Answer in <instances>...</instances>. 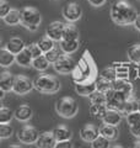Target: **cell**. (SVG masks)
<instances>
[{
	"instance_id": "obj_15",
	"label": "cell",
	"mask_w": 140,
	"mask_h": 148,
	"mask_svg": "<svg viewBox=\"0 0 140 148\" xmlns=\"http://www.w3.org/2000/svg\"><path fill=\"white\" fill-rule=\"evenodd\" d=\"M97 90V84L96 80H88L86 83H81V84H75V91L76 94L81 96H90L92 92H95Z\"/></svg>"
},
{
	"instance_id": "obj_48",
	"label": "cell",
	"mask_w": 140,
	"mask_h": 148,
	"mask_svg": "<svg viewBox=\"0 0 140 148\" xmlns=\"http://www.w3.org/2000/svg\"><path fill=\"white\" fill-rule=\"evenodd\" d=\"M7 148H22V147L18 146V145H11V146H9Z\"/></svg>"
},
{
	"instance_id": "obj_8",
	"label": "cell",
	"mask_w": 140,
	"mask_h": 148,
	"mask_svg": "<svg viewBox=\"0 0 140 148\" xmlns=\"http://www.w3.org/2000/svg\"><path fill=\"white\" fill-rule=\"evenodd\" d=\"M39 138V132L37 128L31 126V125H26L23 126L20 131L17 132V140L23 145H33L37 143Z\"/></svg>"
},
{
	"instance_id": "obj_13",
	"label": "cell",
	"mask_w": 140,
	"mask_h": 148,
	"mask_svg": "<svg viewBox=\"0 0 140 148\" xmlns=\"http://www.w3.org/2000/svg\"><path fill=\"white\" fill-rule=\"evenodd\" d=\"M100 136V128H97L96 126H93L91 123H87L85 126H82L80 130V138L82 141L91 143Z\"/></svg>"
},
{
	"instance_id": "obj_34",
	"label": "cell",
	"mask_w": 140,
	"mask_h": 148,
	"mask_svg": "<svg viewBox=\"0 0 140 148\" xmlns=\"http://www.w3.org/2000/svg\"><path fill=\"white\" fill-rule=\"evenodd\" d=\"M99 77H100V78H103V79H106V80H109V82H112V83H114V82L117 80V73H116L114 67L112 66V67L102 69Z\"/></svg>"
},
{
	"instance_id": "obj_26",
	"label": "cell",
	"mask_w": 140,
	"mask_h": 148,
	"mask_svg": "<svg viewBox=\"0 0 140 148\" xmlns=\"http://www.w3.org/2000/svg\"><path fill=\"white\" fill-rule=\"evenodd\" d=\"M138 99H135V96L134 95H130L128 96V99L127 101H125V104H124V108H123V111H122V114L123 115H128L129 114H133V112H137L138 111Z\"/></svg>"
},
{
	"instance_id": "obj_17",
	"label": "cell",
	"mask_w": 140,
	"mask_h": 148,
	"mask_svg": "<svg viewBox=\"0 0 140 148\" xmlns=\"http://www.w3.org/2000/svg\"><path fill=\"white\" fill-rule=\"evenodd\" d=\"M5 48L9 51V52H11L16 56L26 48V45L23 42V40H21L20 37H12V38H10L6 42Z\"/></svg>"
},
{
	"instance_id": "obj_10",
	"label": "cell",
	"mask_w": 140,
	"mask_h": 148,
	"mask_svg": "<svg viewBox=\"0 0 140 148\" xmlns=\"http://www.w3.org/2000/svg\"><path fill=\"white\" fill-rule=\"evenodd\" d=\"M63 17L68 22H75L81 18L82 15V9L77 3H68L63 8Z\"/></svg>"
},
{
	"instance_id": "obj_38",
	"label": "cell",
	"mask_w": 140,
	"mask_h": 148,
	"mask_svg": "<svg viewBox=\"0 0 140 148\" xmlns=\"http://www.w3.org/2000/svg\"><path fill=\"white\" fill-rule=\"evenodd\" d=\"M14 133V128L12 126L7 123H1V126H0V138H3V140H6V138H10Z\"/></svg>"
},
{
	"instance_id": "obj_39",
	"label": "cell",
	"mask_w": 140,
	"mask_h": 148,
	"mask_svg": "<svg viewBox=\"0 0 140 148\" xmlns=\"http://www.w3.org/2000/svg\"><path fill=\"white\" fill-rule=\"evenodd\" d=\"M26 49L30 52V54L32 56V57H33V59L43 54L42 49L39 48L38 43H30V45H26Z\"/></svg>"
},
{
	"instance_id": "obj_29",
	"label": "cell",
	"mask_w": 140,
	"mask_h": 148,
	"mask_svg": "<svg viewBox=\"0 0 140 148\" xmlns=\"http://www.w3.org/2000/svg\"><path fill=\"white\" fill-rule=\"evenodd\" d=\"M79 30L75 25H73L71 22H68L65 25V30H64V35H63V40H79Z\"/></svg>"
},
{
	"instance_id": "obj_6",
	"label": "cell",
	"mask_w": 140,
	"mask_h": 148,
	"mask_svg": "<svg viewBox=\"0 0 140 148\" xmlns=\"http://www.w3.org/2000/svg\"><path fill=\"white\" fill-rule=\"evenodd\" d=\"M133 63H113V67L117 73V79H128L133 80L138 77V66H132Z\"/></svg>"
},
{
	"instance_id": "obj_19",
	"label": "cell",
	"mask_w": 140,
	"mask_h": 148,
	"mask_svg": "<svg viewBox=\"0 0 140 148\" xmlns=\"http://www.w3.org/2000/svg\"><path fill=\"white\" fill-rule=\"evenodd\" d=\"M15 78L10 72H3L0 77V89L3 91H12L14 84H15Z\"/></svg>"
},
{
	"instance_id": "obj_21",
	"label": "cell",
	"mask_w": 140,
	"mask_h": 148,
	"mask_svg": "<svg viewBox=\"0 0 140 148\" xmlns=\"http://www.w3.org/2000/svg\"><path fill=\"white\" fill-rule=\"evenodd\" d=\"M53 133H54V137L57 142H64V141H70L71 138V131L68 128L60 125V126H57L53 130Z\"/></svg>"
},
{
	"instance_id": "obj_7",
	"label": "cell",
	"mask_w": 140,
	"mask_h": 148,
	"mask_svg": "<svg viewBox=\"0 0 140 148\" xmlns=\"http://www.w3.org/2000/svg\"><path fill=\"white\" fill-rule=\"evenodd\" d=\"M127 99H128V95L113 89L109 92H107V106L111 110H117L122 112Z\"/></svg>"
},
{
	"instance_id": "obj_11",
	"label": "cell",
	"mask_w": 140,
	"mask_h": 148,
	"mask_svg": "<svg viewBox=\"0 0 140 148\" xmlns=\"http://www.w3.org/2000/svg\"><path fill=\"white\" fill-rule=\"evenodd\" d=\"M35 88L33 82L30 78L25 75H17L15 78V84H14L12 91L17 95H25L27 92H30Z\"/></svg>"
},
{
	"instance_id": "obj_12",
	"label": "cell",
	"mask_w": 140,
	"mask_h": 148,
	"mask_svg": "<svg viewBox=\"0 0 140 148\" xmlns=\"http://www.w3.org/2000/svg\"><path fill=\"white\" fill-rule=\"evenodd\" d=\"M65 25L62 21H53L52 24H49V26L46 30V35L47 37L52 38L53 41H62L63 40V35H64V30H65Z\"/></svg>"
},
{
	"instance_id": "obj_32",
	"label": "cell",
	"mask_w": 140,
	"mask_h": 148,
	"mask_svg": "<svg viewBox=\"0 0 140 148\" xmlns=\"http://www.w3.org/2000/svg\"><path fill=\"white\" fill-rule=\"evenodd\" d=\"M96 84H97V90L105 92V94L109 92L111 90H113V83L109 82V80H106L103 78H100V77L97 78Z\"/></svg>"
},
{
	"instance_id": "obj_28",
	"label": "cell",
	"mask_w": 140,
	"mask_h": 148,
	"mask_svg": "<svg viewBox=\"0 0 140 148\" xmlns=\"http://www.w3.org/2000/svg\"><path fill=\"white\" fill-rule=\"evenodd\" d=\"M128 59L130 63L139 66L140 64V45H133L128 48Z\"/></svg>"
},
{
	"instance_id": "obj_22",
	"label": "cell",
	"mask_w": 140,
	"mask_h": 148,
	"mask_svg": "<svg viewBox=\"0 0 140 148\" xmlns=\"http://www.w3.org/2000/svg\"><path fill=\"white\" fill-rule=\"evenodd\" d=\"M79 47H80L79 40H62L60 41V49H62L65 54L76 52Z\"/></svg>"
},
{
	"instance_id": "obj_50",
	"label": "cell",
	"mask_w": 140,
	"mask_h": 148,
	"mask_svg": "<svg viewBox=\"0 0 140 148\" xmlns=\"http://www.w3.org/2000/svg\"><path fill=\"white\" fill-rule=\"evenodd\" d=\"M138 77L140 78V64H139V66H138Z\"/></svg>"
},
{
	"instance_id": "obj_45",
	"label": "cell",
	"mask_w": 140,
	"mask_h": 148,
	"mask_svg": "<svg viewBox=\"0 0 140 148\" xmlns=\"http://www.w3.org/2000/svg\"><path fill=\"white\" fill-rule=\"evenodd\" d=\"M106 1H107V0H88V3H90L92 6H96V8L102 6Z\"/></svg>"
},
{
	"instance_id": "obj_46",
	"label": "cell",
	"mask_w": 140,
	"mask_h": 148,
	"mask_svg": "<svg viewBox=\"0 0 140 148\" xmlns=\"http://www.w3.org/2000/svg\"><path fill=\"white\" fill-rule=\"evenodd\" d=\"M134 26H135V29H137L138 31H140V14L138 15L137 20H135V22H134Z\"/></svg>"
},
{
	"instance_id": "obj_18",
	"label": "cell",
	"mask_w": 140,
	"mask_h": 148,
	"mask_svg": "<svg viewBox=\"0 0 140 148\" xmlns=\"http://www.w3.org/2000/svg\"><path fill=\"white\" fill-rule=\"evenodd\" d=\"M122 120H123V114L120 112V111L108 109V111H107L105 115V117L102 119V121H103V123H107V125L118 126V125L122 122Z\"/></svg>"
},
{
	"instance_id": "obj_37",
	"label": "cell",
	"mask_w": 140,
	"mask_h": 148,
	"mask_svg": "<svg viewBox=\"0 0 140 148\" xmlns=\"http://www.w3.org/2000/svg\"><path fill=\"white\" fill-rule=\"evenodd\" d=\"M109 140L103 136H99L93 142H91V148H109Z\"/></svg>"
},
{
	"instance_id": "obj_41",
	"label": "cell",
	"mask_w": 140,
	"mask_h": 148,
	"mask_svg": "<svg viewBox=\"0 0 140 148\" xmlns=\"http://www.w3.org/2000/svg\"><path fill=\"white\" fill-rule=\"evenodd\" d=\"M10 11H11L10 4H9L6 0H1V1H0V16L4 18Z\"/></svg>"
},
{
	"instance_id": "obj_14",
	"label": "cell",
	"mask_w": 140,
	"mask_h": 148,
	"mask_svg": "<svg viewBox=\"0 0 140 148\" xmlns=\"http://www.w3.org/2000/svg\"><path fill=\"white\" fill-rule=\"evenodd\" d=\"M36 146L37 148H55L57 140L54 137L53 131H46L43 133H41Z\"/></svg>"
},
{
	"instance_id": "obj_4",
	"label": "cell",
	"mask_w": 140,
	"mask_h": 148,
	"mask_svg": "<svg viewBox=\"0 0 140 148\" xmlns=\"http://www.w3.org/2000/svg\"><path fill=\"white\" fill-rule=\"evenodd\" d=\"M79 106L75 99L70 98V96H64V98L59 99L55 103V111L59 116L64 119H71L77 114Z\"/></svg>"
},
{
	"instance_id": "obj_25",
	"label": "cell",
	"mask_w": 140,
	"mask_h": 148,
	"mask_svg": "<svg viewBox=\"0 0 140 148\" xmlns=\"http://www.w3.org/2000/svg\"><path fill=\"white\" fill-rule=\"evenodd\" d=\"M5 21V24L10 25V26H15V25H18L22 20V14L20 10L17 9H11V11L7 14V15L3 18Z\"/></svg>"
},
{
	"instance_id": "obj_47",
	"label": "cell",
	"mask_w": 140,
	"mask_h": 148,
	"mask_svg": "<svg viewBox=\"0 0 140 148\" xmlns=\"http://www.w3.org/2000/svg\"><path fill=\"white\" fill-rule=\"evenodd\" d=\"M129 148H140V140L134 141V142L132 143V146H130Z\"/></svg>"
},
{
	"instance_id": "obj_51",
	"label": "cell",
	"mask_w": 140,
	"mask_h": 148,
	"mask_svg": "<svg viewBox=\"0 0 140 148\" xmlns=\"http://www.w3.org/2000/svg\"><path fill=\"white\" fill-rule=\"evenodd\" d=\"M138 111L140 112V99H139V101H138Z\"/></svg>"
},
{
	"instance_id": "obj_49",
	"label": "cell",
	"mask_w": 140,
	"mask_h": 148,
	"mask_svg": "<svg viewBox=\"0 0 140 148\" xmlns=\"http://www.w3.org/2000/svg\"><path fill=\"white\" fill-rule=\"evenodd\" d=\"M109 148H124L123 146H119V145H114V146H111Z\"/></svg>"
},
{
	"instance_id": "obj_42",
	"label": "cell",
	"mask_w": 140,
	"mask_h": 148,
	"mask_svg": "<svg viewBox=\"0 0 140 148\" xmlns=\"http://www.w3.org/2000/svg\"><path fill=\"white\" fill-rule=\"evenodd\" d=\"M140 122V112L137 111V112H133V114H129L127 116V123L129 126H133V125Z\"/></svg>"
},
{
	"instance_id": "obj_2",
	"label": "cell",
	"mask_w": 140,
	"mask_h": 148,
	"mask_svg": "<svg viewBox=\"0 0 140 148\" xmlns=\"http://www.w3.org/2000/svg\"><path fill=\"white\" fill-rule=\"evenodd\" d=\"M93 75H95V67H93L90 54L85 52V54L80 58V61L76 64L75 69L73 71L71 78L76 84H81V83L92 80Z\"/></svg>"
},
{
	"instance_id": "obj_35",
	"label": "cell",
	"mask_w": 140,
	"mask_h": 148,
	"mask_svg": "<svg viewBox=\"0 0 140 148\" xmlns=\"http://www.w3.org/2000/svg\"><path fill=\"white\" fill-rule=\"evenodd\" d=\"M54 42L55 41H53L52 38H49V37H43L39 42H38V46H39V48L42 49V52H43V54L44 53H47V52H49L50 49H53L54 47H55V45H54Z\"/></svg>"
},
{
	"instance_id": "obj_3",
	"label": "cell",
	"mask_w": 140,
	"mask_h": 148,
	"mask_svg": "<svg viewBox=\"0 0 140 148\" xmlns=\"http://www.w3.org/2000/svg\"><path fill=\"white\" fill-rule=\"evenodd\" d=\"M35 89L43 94H54L60 89V83L58 79L53 75H48V74H42L38 75L33 80Z\"/></svg>"
},
{
	"instance_id": "obj_43",
	"label": "cell",
	"mask_w": 140,
	"mask_h": 148,
	"mask_svg": "<svg viewBox=\"0 0 140 148\" xmlns=\"http://www.w3.org/2000/svg\"><path fill=\"white\" fill-rule=\"evenodd\" d=\"M129 130H130V133L137 137V138H140V122L133 125V126H129Z\"/></svg>"
},
{
	"instance_id": "obj_36",
	"label": "cell",
	"mask_w": 140,
	"mask_h": 148,
	"mask_svg": "<svg viewBox=\"0 0 140 148\" xmlns=\"http://www.w3.org/2000/svg\"><path fill=\"white\" fill-rule=\"evenodd\" d=\"M12 117H15V112H12L9 108L1 106V109H0V122L1 123H7V122L11 121Z\"/></svg>"
},
{
	"instance_id": "obj_20",
	"label": "cell",
	"mask_w": 140,
	"mask_h": 148,
	"mask_svg": "<svg viewBox=\"0 0 140 148\" xmlns=\"http://www.w3.org/2000/svg\"><path fill=\"white\" fill-rule=\"evenodd\" d=\"M14 112H15V119L20 122L29 121L32 117V115H33V111H32V109L29 105H20L18 108H16Z\"/></svg>"
},
{
	"instance_id": "obj_27",
	"label": "cell",
	"mask_w": 140,
	"mask_h": 148,
	"mask_svg": "<svg viewBox=\"0 0 140 148\" xmlns=\"http://www.w3.org/2000/svg\"><path fill=\"white\" fill-rule=\"evenodd\" d=\"M32 62H33V57L30 54V52L26 48L23 49L22 52L16 54V63L18 66L29 67V66H32Z\"/></svg>"
},
{
	"instance_id": "obj_24",
	"label": "cell",
	"mask_w": 140,
	"mask_h": 148,
	"mask_svg": "<svg viewBox=\"0 0 140 148\" xmlns=\"http://www.w3.org/2000/svg\"><path fill=\"white\" fill-rule=\"evenodd\" d=\"M100 135L106 137V138H108L109 141H112V140H116L117 136H118V130H117V126H112V125L103 123L100 127Z\"/></svg>"
},
{
	"instance_id": "obj_1",
	"label": "cell",
	"mask_w": 140,
	"mask_h": 148,
	"mask_svg": "<svg viewBox=\"0 0 140 148\" xmlns=\"http://www.w3.org/2000/svg\"><path fill=\"white\" fill-rule=\"evenodd\" d=\"M111 17L114 24L120 26H127V25H134L135 20L138 17V14L135 9L130 6L124 0L114 3L111 8Z\"/></svg>"
},
{
	"instance_id": "obj_33",
	"label": "cell",
	"mask_w": 140,
	"mask_h": 148,
	"mask_svg": "<svg viewBox=\"0 0 140 148\" xmlns=\"http://www.w3.org/2000/svg\"><path fill=\"white\" fill-rule=\"evenodd\" d=\"M88 99H90L91 104L107 105V94H105V92H102V91H99V90L92 92V94L88 96Z\"/></svg>"
},
{
	"instance_id": "obj_40",
	"label": "cell",
	"mask_w": 140,
	"mask_h": 148,
	"mask_svg": "<svg viewBox=\"0 0 140 148\" xmlns=\"http://www.w3.org/2000/svg\"><path fill=\"white\" fill-rule=\"evenodd\" d=\"M44 56H46V58L49 61L50 64H54L55 62L58 61V58H59L62 54H60V51H59L58 48H55V47H54L53 49H50L49 52L44 53Z\"/></svg>"
},
{
	"instance_id": "obj_9",
	"label": "cell",
	"mask_w": 140,
	"mask_h": 148,
	"mask_svg": "<svg viewBox=\"0 0 140 148\" xmlns=\"http://www.w3.org/2000/svg\"><path fill=\"white\" fill-rule=\"evenodd\" d=\"M53 67L55 72L59 74H69L73 73V71L75 69L76 63L73 59V57H70L69 54H62L58 58V61L53 64Z\"/></svg>"
},
{
	"instance_id": "obj_5",
	"label": "cell",
	"mask_w": 140,
	"mask_h": 148,
	"mask_svg": "<svg viewBox=\"0 0 140 148\" xmlns=\"http://www.w3.org/2000/svg\"><path fill=\"white\" fill-rule=\"evenodd\" d=\"M22 14V20H21V24L29 29L30 31H36L38 29V26L42 21V17H41V14L39 11L35 8H23L21 10Z\"/></svg>"
},
{
	"instance_id": "obj_31",
	"label": "cell",
	"mask_w": 140,
	"mask_h": 148,
	"mask_svg": "<svg viewBox=\"0 0 140 148\" xmlns=\"http://www.w3.org/2000/svg\"><path fill=\"white\" fill-rule=\"evenodd\" d=\"M49 61L46 58V56L44 54H42L39 56V57H37L33 59V62H32V67H33L36 71H38V72H44L48 69L49 67Z\"/></svg>"
},
{
	"instance_id": "obj_16",
	"label": "cell",
	"mask_w": 140,
	"mask_h": 148,
	"mask_svg": "<svg viewBox=\"0 0 140 148\" xmlns=\"http://www.w3.org/2000/svg\"><path fill=\"white\" fill-rule=\"evenodd\" d=\"M113 89L114 90H118L120 92H123L125 95H133V91H134V85L132 80H128V79H117L113 83Z\"/></svg>"
},
{
	"instance_id": "obj_30",
	"label": "cell",
	"mask_w": 140,
	"mask_h": 148,
	"mask_svg": "<svg viewBox=\"0 0 140 148\" xmlns=\"http://www.w3.org/2000/svg\"><path fill=\"white\" fill-rule=\"evenodd\" d=\"M107 111H108V106L107 105H101V104H91L90 105V114L93 117L102 120L105 117Z\"/></svg>"
},
{
	"instance_id": "obj_44",
	"label": "cell",
	"mask_w": 140,
	"mask_h": 148,
	"mask_svg": "<svg viewBox=\"0 0 140 148\" xmlns=\"http://www.w3.org/2000/svg\"><path fill=\"white\" fill-rule=\"evenodd\" d=\"M55 148H74V146L70 141H64V142H57Z\"/></svg>"
},
{
	"instance_id": "obj_23",
	"label": "cell",
	"mask_w": 140,
	"mask_h": 148,
	"mask_svg": "<svg viewBox=\"0 0 140 148\" xmlns=\"http://www.w3.org/2000/svg\"><path fill=\"white\" fill-rule=\"evenodd\" d=\"M14 62H16V56L11 52H9V51L4 47L0 51V66L6 68V67H10Z\"/></svg>"
}]
</instances>
